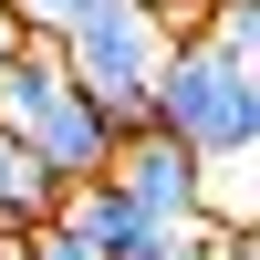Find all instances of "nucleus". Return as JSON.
<instances>
[{
    "instance_id": "obj_8",
    "label": "nucleus",
    "mask_w": 260,
    "mask_h": 260,
    "mask_svg": "<svg viewBox=\"0 0 260 260\" xmlns=\"http://www.w3.org/2000/svg\"><path fill=\"white\" fill-rule=\"evenodd\" d=\"M94 11H104V0H21V21H31V31H52V42H62V31H83Z\"/></svg>"
},
{
    "instance_id": "obj_7",
    "label": "nucleus",
    "mask_w": 260,
    "mask_h": 260,
    "mask_svg": "<svg viewBox=\"0 0 260 260\" xmlns=\"http://www.w3.org/2000/svg\"><path fill=\"white\" fill-rule=\"evenodd\" d=\"M208 42H219V52H240L250 73H260V0H219V11H208Z\"/></svg>"
},
{
    "instance_id": "obj_11",
    "label": "nucleus",
    "mask_w": 260,
    "mask_h": 260,
    "mask_svg": "<svg viewBox=\"0 0 260 260\" xmlns=\"http://www.w3.org/2000/svg\"><path fill=\"white\" fill-rule=\"evenodd\" d=\"M21 42H31V21H21V0H0V62H11Z\"/></svg>"
},
{
    "instance_id": "obj_5",
    "label": "nucleus",
    "mask_w": 260,
    "mask_h": 260,
    "mask_svg": "<svg viewBox=\"0 0 260 260\" xmlns=\"http://www.w3.org/2000/svg\"><path fill=\"white\" fill-rule=\"evenodd\" d=\"M0 219H11V229H52L62 219V177L11 136V125H0Z\"/></svg>"
},
{
    "instance_id": "obj_3",
    "label": "nucleus",
    "mask_w": 260,
    "mask_h": 260,
    "mask_svg": "<svg viewBox=\"0 0 260 260\" xmlns=\"http://www.w3.org/2000/svg\"><path fill=\"white\" fill-rule=\"evenodd\" d=\"M115 177L136 187V208H146L156 229H187V219H198V187H208V156L156 125V136H136V146L115 156Z\"/></svg>"
},
{
    "instance_id": "obj_10",
    "label": "nucleus",
    "mask_w": 260,
    "mask_h": 260,
    "mask_svg": "<svg viewBox=\"0 0 260 260\" xmlns=\"http://www.w3.org/2000/svg\"><path fill=\"white\" fill-rule=\"evenodd\" d=\"M208 260H260V229H219V240H208Z\"/></svg>"
},
{
    "instance_id": "obj_12",
    "label": "nucleus",
    "mask_w": 260,
    "mask_h": 260,
    "mask_svg": "<svg viewBox=\"0 0 260 260\" xmlns=\"http://www.w3.org/2000/svg\"><path fill=\"white\" fill-rule=\"evenodd\" d=\"M42 260H94V250H83V240H73V229H62V219H52V229H42Z\"/></svg>"
},
{
    "instance_id": "obj_9",
    "label": "nucleus",
    "mask_w": 260,
    "mask_h": 260,
    "mask_svg": "<svg viewBox=\"0 0 260 260\" xmlns=\"http://www.w3.org/2000/svg\"><path fill=\"white\" fill-rule=\"evenodd\" d=\"M208 240H219V229L187 219V229H156V240H146V260H208Z\"/></svg>"
},
{
    "instance_id": "obj_6",
    "label": "nucleus",
    "mask_w": 260,
    "mask_h": 260,
    "mask_svg": "<svg viewBox=\"0 0 260 260\" xmlns=\"http://www.w3.org/2000/svg\"><path fill=\"white\" fill-rule=\"evenodd\" d=\"M198 219L208 229H260V146H250V156H208Z\"/></svg>"
},
{
    "instance_id": "obj_1",
    "label": "nucleus",
    "mask_w": 260,
    "mask_h": 260,
    "mask_svg": "<svg viewBox=\"0 0 260 260\" xmlns=\"http://www.w3.org/2000/svg\"><path fill=\"white\" fill-rule=\"evenodd\" d=\"M156 125L187 136L198 156H250L260 146V73L240 52H219L208 31L167 42V62H156Z\"/></svg>"
},
{
    "instance_id": "obj_4",
    "label": "nucleus",
    "mask_w": 260,
    "mask_h": 260,
    "mask_svg": "<svg viewBox=\"0 0 260 260\" xmlns=\"http://www.w3.org/2000/svg\"><path fill=\"white\" fill-rule=\"evenodd\" d=\"M62 229H73L94 260H146V240H156V219L136 208V187H125V177H83V187H62Z\"/></svg>"
},
{
    "instance_id": "obj_2",
    "label": "nucleus",
    "mask_w": 260,
    "mask_h": 260,
    "mask_svg": "<svg viewBox=\"0 0 260 260\" xmlns=\"http://www.w3.org/2000/svg\"><path fill=\"white\" fill-rule=\"evenodd\" d=\"M167 21H156V0H104L83 31H62V62H73V83L115 115V136L136 146V136H156V62H167Z\"/></svg>"
}]
</instances>
